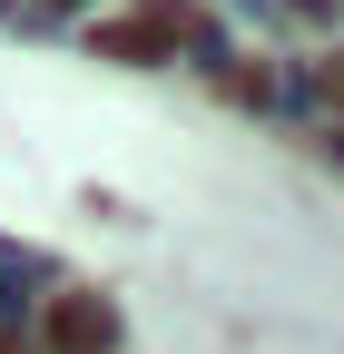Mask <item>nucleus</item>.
<instances>
[{"instance_id":"f257e3e1","label":"nucleus","mask_w":344,"mask_h":354,"mask_svg":"<svg viewBox=\"0 0 344 354\" xmlns=\"http://www.w3.org/2000/svg\"><path fill=\"white\" fill-rule=\"evenodd\" d=\"M50 344L59 354H108V305L99 295H59L50 305Z\"/></svg>"}]
</instances>
